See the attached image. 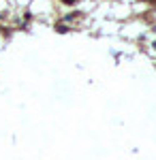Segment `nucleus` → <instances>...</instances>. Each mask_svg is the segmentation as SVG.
<instances>
[{"label":"nucleus","mask_w":156,"mask_h":160,"mask_svg":"<svg viewBox=\"0 0 156 160\" xmlns=\"http://www.w3.org/2000/svg\"><path fill=\"white\" fill-rule=\"evenodd\" d=\"M62 2H64V4H75L77 0H62Z\"/></svg>","instance_id":"nucleus-1"}]
</instances>
